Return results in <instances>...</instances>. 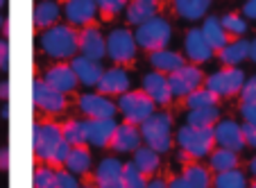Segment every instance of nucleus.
Wrapping results in <instances>:
<instances>
[{"label":"nucleus","mask_w":256,"mask_h":188,"mask_svg":"<svg viewBox=\"0 0 256 188\" xmlns=\"http://www.w3.org/2000/svg\"><path fill=\"white\" fill-rule=\"evenodd\" d=\"M39 44H41V50H44L50 59H57V62L72 59L78 54V32L68 23L66 25L54 23L52 28L41 32Z\"/></svg>","instance_id":"1"},{"label":"nucleus","mask_w":256,"mask_h":188,"mask_svg":"<svg viewBox=\"0 0 256 188\" xmlns=\"http://www.w3.org/2000/svg\"><path fill=\"white\" fill-rule=\"evenodd\" d=\"M140 138L150 150L166 154L172 148V118L166 114V111H154L148 120H143L138 125Z\"/></svg>","instance_id":"2"},{"label":"nucleus","mask_w":256,"mask_h":188,"mask_svg":"<svg viewBox=\"0 0 256 188\" xmlns=\"http://www.w3.org/2000/svg\"><path fill=\"white\" fill-rule=\"evenodd\" d=\"M179 150L184 152L188 159H204L211 154L213 145V127H190V125H182L174 134Z\"/></svg>","instance_id":"3"},{"label":"nucleus","mask_w":256,"mask_h":188,"mask_svg":"<svg viewBox=\"0 0 256 188\" xmlns=\"http://www.w3.org/2000/svg\"><path fill=\"white\" fill-rule=\"evenodd\" d=\"M170 39H172V28H170V23L166 18H161V16H154V18L145 20V23L138 25L134 32L136 46L148 50V52L168 48Z\"/></svg>","instance_id":"4"},{"label":"nucleus","mask_w":256,"mask_h":188,"mask_svg":"<svg viewBox=\"0 0 256 188\" xmlns=\"http://www.w3.org/2000/svg\"><path fill=\"white\" fill-rule=\"evenodd\" d=\"M154 106L156 104L143 91H125L122 96H118L116 102V109L130 125H140L143 120H148L154 114Z\"/></svg>","instance_id":"5"},{"label":"nucleus","mask_w":256,"mask_h":188,"mask_svg":"<svg viewBox=\"0 0 256 188\" xmlns=\"http://www.w3.org/2000/svg\"><path fill=\"white\" fill-rule=\"evenodd\" d=\"M242 84H245V72L240 68H222V70L211 72L204 80V88H208L213 96H218V100L240 93Z\"/></svg>","instance_id":"6"},{"label":"nucleus","mask_w":256,"mask_h":188,"mask_svg":"<svg viewBox=\"0 0 256 188\" xmlns=\"http://www.w3.org/2000/svg\"><path fill=\"white\" fill-rule=\"evenodd\" d=\"M62 127L54 125V122H36L32 130V148L36 159L48 161L52 159L57 145L62 143Z\"/></svg>","instance_id":"7"},{"label":"nucleus","mask_w":256,"mask_h":188,"mask_svg":"<svg viewBox=\"0 0 256 188\" xmlns=\"http://www.w3.org/2000/svg\"><path fill=\"white\" fill-rule=\"evenodd\" d=\"M138 52V46L134 41V32L125 28L112 30V34L106 36V57L114 64H130Z\"/></svg>","instance_id":"8"},{"label":"nucleus","mask_w":256,"mask_h":188,"mask_svg":"<svg viewBox=\"0 0 256 188\" xmlns=\"http://www.w3.org/2000/svg\"><path fill=\"white\" fill-rule=\"evenodd\" d=\"M166 78H168L170 96L172 98H186L188 93H193L195 88H200L204 84V75L195 64H184L182 68H177Z\"/></svg>","instance_id":"9"},{"label":"nucleus","mask_w":256,"mask_h":188,"mask_svg":"<svg viewBox=\"0 0 256 188\" xmlns=\"http://www.w3.org/2000/svg\"><path fill=\"white\" fill-rule=\"evenodd\" d=\"M32 102L36 109L46 111V114H59V111L66 109V96L54 91L52 86H48L39 78L32 82Z\"/></svg>","instance_id":"10"},{"label":"nucleus","mask_w":256,"mask_h":188,"mask_svg":"<svg viewBox=\"0 0 256 188\" xmlns=\"http://www.w3.org/2000/svg\"><path fill=\"white\" fill-rule=\"evenodd\" d=\"M78 52L93 62H102L106 57V39L100 30L86 25L82 32H78Z\"/></svg>","instance_id":"11"},{"label":"nucleus","mask_w":256,"mask_h":188,"mask_svg":"<svg viewBox=\"0 0 256 188\" xmlns=\"http://www.w3.org/2000/svg\"><path fill=\"white\" fill-rule=\"evenodd\" d=\"M78 106L86 118H114L118 111L116 102H112V98L102 93H82Z\"/></svg>","instance_id":"12"},{"label":"nucleus","mask_w":256,"mask_h":188,"mask_svg":"<svg viewBox=\"0 0 256 188\" xmlns=\"http://www.w3.org/2000/svg\"><path fill=\"white\" fill-rule=\"evenodd\" d=\"M213 140L218 143V148H224V150H232V152H242L245 148V140H242V132L240 125L236 120H218L213 125Z\"/></svg>","instance_id":"13"},{"label":"nucleus","mask_w":256,"mask_h":188,"mask_svg":"<svg viewBox=\"0 0 256 188\" xmlns=\"http://www.w3.org/2000/svg\"><path fill=\"white\" fill-rule=\"evenodd\" d=\"M62 14L66 16L68 25L75 28H86L98 16V7L93 0H66L62 7Z\"/></svg>","instance_id":"14"},{"label":"nucleus","mask_w":256,"mask_h":188,"mask_svg":"<svg viewBox=\"0 0 256 188\" xmlns=\"http://www.w3.org/2000/svg\"><path fill=\"white\" fill-rule=\"evenodd\" d=\"M96 188H125L122 186V161L116 156H104L96 166Z\"/></svg>","instance_id":"15"},{"label":"nucleus","mask_w":256,"mask_h":188,"mask_svg":"<svg viewBox=\"0 0 256 188\" xmlns=\"http://www.w3.org/2000/svg\"><path fill=\"white\" fill-rule=\"evenodd\" d=\"M118 122L114 118H86L84 127H86V143L93 148H106L114 136Z\"/></svg>","instance_id":"16"},{"label":"nucleus","mask_w":256,"mask_h":188,"mask_svg":"<svg viewBox=\"0 0 256 188\" xmlns=\"http://www.w3.org/2000/svg\"><path fill=\"white\" fill-rule=\"evenodd\" d=\"M184 52L193 64H204V62H208V59H213L216 50L206 44L202 30L193 28V30H188L184 36Z\"/></svg>","instance_id":"17"},{"label":"nucleus","mask_w":256,"mask_h":188,"mask_svg":"<svg viewBox=\"0 0 256 188\" xmlns=\"http://www.w3.org/2000/svg\"><path fill=\"white\" fill-rule=\"evenodd\" d=\"M143 138H140L138 125H130V122H122V125H116L114 130V136L109 140L114 152H120V154H130L136 148H140Z\"/></svg>","instance_id":"18"},{"label":"nucleus","mask_w":256,"mask_h":188,"mask_svg":"<svg viewBox=\"0 0 256 188\" xmlns=\"http://www.w3.org/2000/svg\"><path fill=\"white\" fill-rule=\"evenodd\" d=\"M68 66L72 68L75 78H78V82L82 84V86H96V84L100 82L102 72H104V68H102L100 62L86 59V57H82V54H75Z\"/></svg>","instance_id":"19"},{"label":"nucleus","mask_w":256,"mask_h":188,"mask_svg":"<svg viewBox=\"0 0 256 188\" xmlns=\"http://www.w3.org/2000/svg\"><path fill=\"white\" fill-rule=\"evenodd\" d=\"M44 82L48 84V86H52L54 91L64 93V96L70 93V91H75V88L80 86V82H78V78H75L72 68L66 66V64H57V66L48 68L46 75H44Z\"/></svg>","instance_id":"20"},{"label":"nucleus","mask_w":256,"mask_h":188,"mask_svg":"<svg viewBox=\"0 0 256 188\" xmlns=\"http://www.w3.org/2000/svg\"><path fill=\"white\" fill-rule=\"evenodd\" d=\"M143 93L159 106H166L170 100H172L170 86H168V78H166L164 72H156V70L148 72L143 78Z\"/></svg>","instance_id":"21"},{"label":"nucleus","mask_w":256,"mask_h":188,"mask_svg":"<svg viewBox=\"0 0 256 188\" xmlns=\"http://www.w3.org/2000/svg\"><path fill=\"white\" fill-rule=\"evenodd\" d=\"M96 86L102 96H122L130 91V75L122 68H106Z\"/></svg>","instance_id":"22"},{"label":"nucleus","mask_w":256,"mask_h":188,"mask_svg":"<svg viewBox=\"0 0 256 188\" xmlns=\"http://www.w3.org/2000/svg\"><path fill=\"white\" fill-rule=\"evenodd\" d=\"M159 12V2L156 0H130L125 5V18L130 25H143L145 20H150Z\"/></svg>","instance_id":"23"},{"label":"nucleus","mask_w":256,"mask_h":188,"mask_svg":"<svg viewBox=\"0 0 256 188\" xmlns=\"http://www.w3.org/2000/svg\"><path fill=\"white\" fill-rule=\"evenodd\" d=\"M184 57L179 52H174V50H154V52H150V66L154 68L156 72H164V75H170V72H174L177 68L184 66Z\"/></svg>","instance_id":"24"},{"label":"nucleus","mask_w":256,"mask_h":188,"mask_svg":"<svg viewBox=\"0 0 256 188\" xmlns=\"http://www.w3.org/2000/svg\"><path fill=\"white\" fill-rule=\"evenodd\" d=\"M62 16V5L54 0H41L39 5L34 7V28L36 30H48Z\"/></svg>","instance_id":"25"},{"label":"nucleus","mask_w":256,"mask_h":188,"mask_svg":"<svg viewBox=\"0 0 256 188\" xmlns=\"http://www.w3.org/2000/svg\"><path fill=\"white\" fill-rule=\"evenodd\" d=\"M66 170L70 174H86L91 170V152H88L86 145H72L70 152H68L66 161H64Z\"/></svg>","instance_id":"26"},{"label":"nucleus","mask_w":256,"mask_h":188,"mask_svg":"<svg viewBox=\"0 0 256 188\" xmlns=\"http://www.w3.org/2000/svg\"><path fill=\"white\" fill-rule=\"evenodd\" d=\"M247 54H250V41H245L242 36L240 39L229 41L222 50H218V57H220V62H222L227 68H234L240 62H245Z\"/></svg>","instance_id":"27"},{"label":"nucleus","mask_w":256,"mask_h":188,"mask_svg":"<svg viewBox=\"0 0 256 188\" xmlns=\"http://www.w3.org/2000/svg\"><path fill=\"white\" fill-rule=\"evenodd\" d=\"M200 30H202L204 39H206V44L211 46L213 50H222L224 46L229 44V34L222 30V25H220V18H218V16H206Z\"/></svg>","instance_id":"28"},{"label":"nucleus","mask_w":256,"mask_h":188,"mask_svg":"<svg viewBox=\"0 0 256 188\" xmlns=\"http://www.w3.org/2000/svg\"><path fill=\"white\" fill-rule=\"evenodd\" d=\"M213 0H172V7L182 18L186 20H200L208 14Z\"/></svg>","instance_id":"29"},{"label":"nucleus","mask_w":256,"mask_h":188,"mask_svg":"<svg viewBox=\"0 0 256 188\" xmlns=\"http://www.w3.org/2000/svg\"><path fill=\"white\" fill-rule=\"evenodd\" d=\"M132 154H134L132 164H134L143 174H154L156 170H159V166H161L159 152L150 150L148 145H140V148H136L134 152H132Z\"/></svg>","instance_id":"30"},{"label":"nucleus","mask_w":256,"mask_h":188,"mask_svg":"<svg viewBox=\"0 0 256 188\" xmlns=\"http://www.w3.org/2000/svg\"><path fill=\"white\" fill-rule=\"evenodd\" d=\"M218 120H220L218 104L202 106V109H188V116H186V125L190 127H213Z\"/></svg>","instance_id":"31"},{"label":"nucleus","mask_w":256,"mask_h":188,"mask_svg":"<svg viewBox=\"0 0 256 188\" xmlns=\"http://www.w3.org/2000/svg\"><path fill=\"white\" fill-rule=\"evenodd\" d=\"M208 166H211V170H216V172H224V170L238 168V154L232 152V150H224V148L211 150V154H208Z\"/></svg>","instance_id":"32"},{"label":"nucleus","mask_w":256,"mask_h":188,"mask_svg":"<svg viewBox=\"0 0 256 188\" xmlns=\"http://www.w3.org/2000/svg\"><path fill=\"white\" fill-rule=\"evenodd\" d=\"M182 177L186 179V184H188L190 188H211V184H213L211 172L200 164H188L184 168V174H182Z\"/></svg>","instance_id":"33"},{"label":"nucleus","mask_w":256,"mask_h":188,"mask_svg":"<svg viewBox=\"0 0 256 188\" xmlns=\"http://www.w3.org/2000/svg\"><path fill=\"white\" fill-rule=\"evenodd\" d=\"M213 188H247V177L242 170L232 168L224 170V172H218L213 177Z\"/></svg>","instance_id":"34"},{"label":"nucleus","mask_w":256,"mask_h":188,"mask_svg":"<svg viewBox=\"0 0 256 188\" xmlns=\"http://www.w3.org/2000/svg\"><path fill=\"white\" fill-rule=\"evenodd\" d=\"M62 138L68 145H86V127H84V120H68L62 127Z\"/></svg>","instance_id":"35"},{"label":"nucleus","mask_w":256,"mask_h":188,"mask_svg":"<svg viewBox=\"0 0 256 188\" xmlns=\"http://www.w3.org/2000/svg\"><path fill=\"white\" fill-rule=\"evenodd\" d=\"M213 104H218V96H213L208 88L200 86L186 96V106L188 109H202V106H213Z\"/></svg>","instance_id":"36"},{"label":"nucleus","mask_w":256,"mask_h":188,"mask_svg":"<svg viewBox=\"0 0 256 188\" xmlns=\"http://www.w3.org/2000/svg\"><path fill=\"white\" fill-rule=\"evenodd\" d=\"M145 184H148L145 174L140 172L132 161L130 164H122V186L125 188H145Z\"/></svg>","instance_id":"37"},{"label":"nucleus","mask_w":256,"mask_h":188,"mask_svg":"<svg viewBox=\"0 0 256 188\" xmlns=\"http://www.w3.org/2000/svg\"><path fill=\"white\" fill-rule=\"evenodd\" d=\"M220 25H222L224 32L234 34L236 39H240L242 34L247 32V20L242 18V16H238V14H224L222 18H220Z\"/></svg>","instance_id":"38"},{"label":"nucleus","mask_w":256,"mask_h":188,"mask_svg":"<svg viewBox=\"0 0 256 188\" xmlns=\"http://www.w3.org/2000/svg\"><path fill=\"white\" fill-rule=\"evenodd\" d=\"M57 184V170L50 166H41L34 170V188H54Z\"/></svg>","instance_id":"39"},{"label":"nucleus","mask_w":256,"mask_h":188,"mask_svg":"<svg viewBox=\"0 0 256 188\" xmlns=\"http://www.w3.org/2000/svg\"><path fill=\"white\" fill-rule=\"evenodd\" d=\"M93 2H96V7L100 12L114 16V14H118V12L125 10V5L130 2V0H93Z\"/></svg>","instance_id":"40"},{"label":"nucleus","mask_w":256,"mask_h":188,"mask_svg":"<svg viewBox=\"0 0 256 188\" xmlns=\"http://www.w3.org/2000/svg\"><path fill=\"white\" fill-rule=\"evenodd\" d=\"M240 100L247 102V104H256V78L245 80L240 88Z\"/></svg>","instance_id":"41"},{"label":"nucleus","mask_w":256,"mask_h":188,"mask_svg":"<svg viewBox=\"0 0 256 188\" xmlns=\"http://www.w3.org/2000/svg\"><path fill=\"white\" fill-rule=\"evenodd\" d=\"M54 188H80V182L68 170H57V184H54Z\"/></svg>","instance_id":"42"},{"label":"nucleus","mask_w":256,"mask_h":188,"mask_svg":"<svg viewBox=\"0 0 256 188\" xmlns=\"http://www.w3.org/2000/svg\"><path fill=\"white\" fill-rule=\"evenodd\" d=\"M70 148H72V145H68L66 140H62V143L57 145V150H54V154H52V159H50V164L62 166L64 161H66V156H68V152H70Z\"/></svg>","instance_id":"43"},{"label":"nucleus","mask_w":256,"mask_h":188,"mask_svg":"<svg viewBox=\"0 0 256 188\" xmlns=\"http://www.w3.org/2000/svg\"><path fill=\"white\" fill-rule=\"evenodd\" d=\"M240 132H242V140H245V145H250V148L256 150V125H247V122H242Z\"/></svg>","instance_id":"44"},{"label":"nucleus","mask_w":256,"mask_h":188,"mask_svg":"<svg viewBox=\"0 0 256 188\" xmlns=\"http://www.w3.org/2000/svg\"><path fill=\"white\" fill-rule=\"evenodd\" d=\"M240 116L247 125H256V104H247V102H242L240 104Z\"/></svg>","instance_id":"45"},{"label":"nucleus","mask_w":256,"mask_h":188,"mask_svg":"<svg viewBox=\"0 0 256 188\" xmlns=\"http://www.w3.org/2000/svg\"><path fill=\"white\" fill-rule=\"evenodd\" d=\"M10 68V44L7 39H0V70Z\"/></svg>","instance_id":"46"},{"label":"nucleus","mask_w":256,"mask_h":188,"mask_svg":"<svg viewBox=\"0 0 256 188\" xmlns=\"http://www.w3.org/2000/svg\"><path fill=\"white\" fill-rule=\"evenodd\" d=\"M242 14H245L247 18L256 20V0H247L245 5H242Z\"/></svg>","instance_id":"47"},{"label":"nucleus","mask_w":256,"mask_h":188,"mask_svg":"<svg viewBox=\"0 0 256 188\" xmlns=\"http://www.w3.org/2000/svg\"><path fill=\"white\" fill-rule=\"evenodd\" d=\"M10 168V150L2 148L0 150V170H7Z\"/></svg>","instance_id":"48"},{"label":"nucleus","mask_w":256,"mask_h":188,"mask_svg":"<svg viewBox=\"0 0 256 188\" xmlns=\"http://www.w3.org/2000/svg\"><path fill=\"white\" fill-rule=\"evenodd\" d=\"M168 188H190V186L186 184L184 177H174V179H170L168 182Z\"/></svg>","instance_id":"49"},{"label":"nucleus","mask_w":256,"mask_h":188,"mask_svg":"<svg viewBox=\"0 0 256 188\" xmlns=\"http://www.w3.org/2000/svg\"><path fill=\"white\" fill-rule=\"evenodd\" d=\"M145 188H168V184L164 179H152V182L145 184Z\"/></svg>","instance_id":"50"},{"label":"nucleus","mask_w":256,"mask_h":188,"mask_svg":"<svg viewBox=\"0 0 256 188\" xmlns=\"http://www.w3.org/2000/svg\"><path fill=\"white\" fill-rule=\"evenodd\" d=\"M10 98V82H0V100Z\"/></svg>","instance_id":"51"},{"label":"nucleus","mask_w":256,"mask_h":188,"mask_svg":"<svg viewBox=\"0 0 256 188\" xmlns=\"http://www.w3.org/2000/svg\"><path fill=\"white\" fill-rule=\"evenodd\" d=\"M247 57H250L252 62L256 64V39H254V41H250V54H247Z\"/></svg>","instance_id":"52"},{"label":"nucleus","mask_w":256,"mask_h":188,"mask_svg":"<svg viewBox=\"0 0 256 188\" xmlns=\"http://www.w3.org/2000/svg\"><path fill=\"white\" fill-rule=\"evenodd\" d=\"M250 174H254V177H256V156L250 161Z\"/></svg>","instance_id":"53"},{"label":"nucleus","mask_w":256,"mask_h":188,"mask_svg":"<svg viewBox=\"0 0 256 188\" xmlns=\"http://www.w3.org/2000/svg\"><path fill=\"white\" fill-rule=\"evenodd\" d=\"M2 34H5V36H10V20H5V23H2Z\"/></svg>","instance_id":"54"},{"label":"nucleus","mask_w":256,"mask_h":188,"mask_svg":"<svg viewBox=\"0 0 256 188\" xmlns=\"http://www.w3.org/2000/svg\"><path fill=\"white\" fill-rule=\"evenodd\" d=\"M250 188H256V177H254V182H252V186Z\"/></svg>","instance_id":"55"},{"label":"nucleus","mask_w":256,"mask_h":188,"mask_svg":"<svg viewBox=\"0 0 256 188\" xmlns=\"http://www.w3.org/2000/svg\"><path fill=\"white\" fill-rule=\"evenodd\" d=\"M80 188H96V186H80Z\"/></svg>","instance_id":"56"},{"label":"nucleus","mask_w":256,"mask_h":188,"mask_svg":"<svg viewBox=\"0 0 256 188\" xmlns=\"http://www.w3.org/2000/svg\"><path fill=\"white\" fill-rule=\"evenodd\" d=\"M2 5H5V0H0V7H2Z\"/></svg>","instance_id":"57"},{"label":"nucleus","mask_w":256,"mask_h":188,"mask_svg":"<svg viewBox=\"0 0 256 188\" xmlns=\"http://www.w3.org/2000/svg\"><path fill=\"white\" fill-rule=\"evenodd\" d=\"M0 25H2V18H0Z\"/></svg>","instance_id":"58"}]
</instances>
